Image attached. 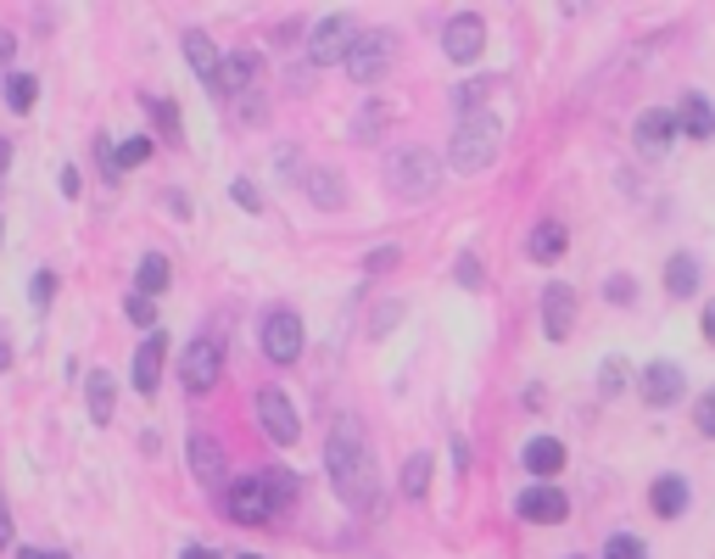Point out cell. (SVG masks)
I'll return each mask as SVG.
<instances>
[{
  "label": "cell",
  "mask_w": 715,
  "mask_h": 559,
  "mask_svg": "<svg viewBox=\"0 0 715 559\" xmlns=\"http://www.w3.org/2000/svg\"><path fill=\"white\" fill-rule=\"evenodd\" d=\"M324 464H330V481H336V498L358 515L374 509V492H380V476H374V453H369V431L358 414H342L330 426V442H324Z\"/></svg>",
  "instance_id": "1"
},
{
  "label": "cell",
  "mask_w": 715,
  "mask_h": 559,
  "mask_svg": "<svg viewBox=\"0 0 715 559\" xmlns=\"http://www.w3.org/2000/svg\"><path fill=\"white\" fill-rule=\"evenodd\" d=\"M503 152V118L498 112H464L458 129H453V146H448V163L458 174H487Z\"/></svg>",
  "instance_id": "2"
},
{
  "label": "cell",
  "mask_w": 715,
  "mask_h": 559,
  "mask_svg": "<svg viewBox=\"0 0 715 559\" xmlns=\"http://www.w3.org/2000/svg\"><path fill=\"white\" fill-rule=\"evenodd\" d=\"M386 179H392V191L403 202H425V197L442 191V163H437V152H425V146H403V152H392Z\"/></svg>",
  "instance_id": "3"
},
{
  "label": "cell",
  "mask_w": 715,
  "mask_h": 559,
  "mask_svg": "<svg viewBox=\"0 0 715 559\" xmlns=\"http://www.w3.org/2000/svg\"><path fill=\"white\" fill-rule=\"evenodd\" d=\"M218 503H224V515H229L235 526H269V521H274V498H269L263 476H241V481H224Z\"/></svg>",
  "instance_id": "4"
},
{
  "label": "cell",
  "mask_w": 715,
  "mask_h": 559,
  "mask_svg": "<svg viewBox=\"0 0 715 559\" xmlns=\"http://www.w3.org/2000/svg\"><path fill=\"white\" fill-rule=\"evenodd\" d=\"M258 342H263L269 364H297V358H302V347H308L302 313H291V308H269V313H263V331H258Z\"/></svg>",
  "instance_id": "5"
},
{
  "label": "cell",
  "mask_w": 715,
  "mask_h": 559,
  "mask_svg": "<svg viewBox=\"0 0 715 559\" xmlns=\"http://www.w3.org/2000/svg\"><path fill=\"white\" fill-rule=\"evenodd\" d=\"M218 376H224V353H218V342L213 336H196L184 353H179V381H184V392L190 397H202V392H213L218 386Z\"/></svg>",
  "instance_id": "6"
},
{
  "label": "cell",
  "mask_w": 715,
  "mask_h": 559,
  "mask_svg": "<svg viewBox=\"0 0 715 559\" xmlns=\"http://www.w3.org/2000/svg\"><path fill=\"white\" fill-rule=\"evenodd\" d=\"M353 39H358V23H353V12L319 17V23H313V39H308V57H313V68H336V62H347Z\"/></svg>",
  "instance_id": "7"
},
{
  "label": "cell",
  "mask_w": 715,
  "mask_h": 559,
  "mask_svg": "<svg viewBox=\"0 0 715 559\" xmlns=\"http://www.w3.org/2000/svg\"><path fill=\"white\" fill-rule=\"evenodd\" d=\"M637 392L648 408H677L688 397V376H682V364L671 358H648L643 364V376H637Z\"/></svg>",
  "instance_id": "8"
},
{
  "label": "cell",
  "mask_w": 715,
  "mask_h": 559,
  "mask_svg": "<svg viewBox=\"0 0 715 559\" xmlns=\"http://www.w3.org/2000/svg\"><path fill=\"white\" fill-rule=\"evenodd\" d=\"M258 419H263V431H269L274 448H297V437H302V414L291 408V397H285L279 386H263V392H258Z\"/></svg>",
  "instance_id": "9"
},
{
  "label": "cell",
  "mask_w": 715,
  "mask_h": 559,
  "mask_svg": "<svg viewBox=\"0 0 715 559\" xmlns=\"http://www.w3.org/2000/svg\"><path fill=\"white\" fill-rule=\"evenodd\" d=\"M442 51H448V62L469 68L475 57L487 51V23L475 17V12H453V17H448V28H442Z\"/></svg>",
  "instance_id": "10"
},
{
  "label": "cell",
  "mask_w": 715,
  "mask_h": 559,
  "mask_svg": "<svg viewBox=\"0 0 715 559\" xmlns=\"http://www.w3.org/2000/svg\"><path fill=\"white\" fill-rule=\"evenodd\" d=\"M392 68V34H358L353 51H347V73L353 84H380Z\"/></svg>",
  "instance_id": "11"
},
{
  "label": "cell",
  "mask_w": 715,
  "mask_h": 559,
  "mask_svg": "<svg viewBox=\"0 0 715 559\" xmlns=\"http://www.w3.org/2000/svg\"><path fill=\"white\" fill-rule=\"evenodd\" d=\"M514 515L526 521V526H564L570 521V498L559 487L537 481V487H526V492L514 498Z\"/></svg>",
  "instance_id": "12"
},
{
  "label": "cell",
  "mask_w": 715,
  "mask_h": 559,
  "mask_svg": "<svg viewBox=\"0 0 715 559\" xmlns=\"http://www.w3.org/2000/svg\"><path fill=\"white\" fill-rule=\"evenodd\" d=\"M570 331H576V292H570L564 280H548L543 286V336L564 342Z\"/></svg>",
  "instance_id": "13"
},
{
  "label": "cell",
  "mask_w": 715,
  "mask_h": 559,
  "mask_svg": "<svg viewBox=\"0 0 715 559\" xmlns=\"http://www.w3.org/2000/svg\"><path fill=\"white\" fill-rule=\"evenodd\" d=\"M190 476H196L207 492H224L229 471H224V448H218V437H207V431L190 437Z\"/></svg>",
  "instance_id": "14"
},
{
  "label": "cell",
  "mask_w": 715,
  "mask_h": 559,
  "mask_svg": "<svg viewBox=\"0 0 715 559\" xmlns=\"http://www.w3.org/2000/svg\"><path fill=\"white\" fill-rule=\"evenodd\" d=\"M163 364H168V336L152 331L146 342H140V353H134V392H140V397H157V386H163Z\"/></svg>",
  "instance_id": "15"
},
{
  "label": "cell",
  "mask_w": 715,
  "mask_h": 559,
  "mask_svg": "<svg viewBox=\"0 0 715 559\" xmlns=\"http://www.w3.org/2000/svg\"><path fill=\"white\" fill-rule=\"evenodd\" d=\"M688 503H693V487H688L682 476L665 471V476L648 481V509H654L659 521H682V515H688Z\"/></svg>",
  "instance_id": "16"
},
{
  "label": "cell",
  "mask_w": 715,
  "mask_h": 559,
  "mask_svg": "<svg viewBox=\"0 0 715 559\" xmlns=\"http://www.w3.org/2000/svg\"><path fill=\"white\" fill-rule=\"evenodd\" d=\"M632 140H637V152H648V157L671 152V140H677V118L665 112V107H648V112H637V123H632Z\"/></svg>",
  "instance_id": "17"
},
{
  "label": "cell",
  "mask_w": 715,
  "mask_h": 559,
  "mask_svg": "<svg viewBox=\"0 0 715 559\" xmlns=\"http://www.w3.org/2000/svg\"><path fill=\"white\" fill-rule=\"evenodd\" d=\"M184 62H190V73H196L207 90H213V96H218V68H224V57H218V45L202 34V28H184Z\"/></svg>",
  "instance_id": "18"
},
{
  "label": "cell",
  "mask_w": 715,
  "mask_h": 559,
  "mask_svg": "<svg viewBox=\"0 0 715 559\" xmlns=\"http://www.w3.org/2000/svg\"><path fill=\"white\" fill-rule=\"evenodd\" d=\"M564 252H570V229H564L559 218L532 224V236H526V258H532V263H559Z\"/></svg>",
  "instance_id": "19"
},
{
  "label": "cell",
  "mask_w": 715,
  "mask_h": 559,
  "mask_svg": "<svg viewBox=\"0 0 715 559\" xmlns=\"http://www.w3.org/2000/svg\"><path fill=\"white\" fill-rule=\"evenodd\" d=\"M84 403H90V419H95V426H112V408H118V381H112V369H90Z\"/></svg>",
  "instance_id": "20"
},
{
  "label": "cell",
  "mask_w": 715,
  "mask_h": 559,
  "mask_svg": "<svg viewBox=\"0 0 715 559\" xmlns=\"http://www.w3.org/2000/svg\"><path fill=\"white\" fill-rule=\"evenodd\" d=\"M302 191H308V202H313L319 213H336V207H347V185H342V174H330V168H308Z\"/></svg>",
  "instance_id": "21"
},
{
  "label": "cell",
  "mask_w": 715,
  "mask_h": 559,
  "mask_svg": "<svg viewBox=\"0 0 715 559\" xmlns=\"http://www.w3.org/2000/svg\"><path fill=\"white\" fill-rule=\"evenodd\" d=\"M671 118H677V134H693V140H715V107H710L704 96H693V90L682 96V107H677Z\"/></svg>",
  "instance_id": "22"
},
{
  "label": "cell",
  "mask_w": 715,
  "mask_h": 559,
  "mask_svg": "<svg viewBox=\"0 0 715 559\" xmlns=\"http://www.w3.org/2000/svg\"><path fill=\"white\" fill-rule=\"evenodd\" d=\"M168 286H174V263H168L163 252H146V258L134 263V292H140V297H152V302H157Z\"/></svg>",
  "instance_id": "23"
},
{
  "label": "cell",
  "mask_w": 715,
  "mask_h": 559,
  "mask_svg": "<svg viewBox=\"0 0 715 559\" xmlns=\"http://www.w3.org/2000/svg\"><path fill=\"white\" fill-rule=\"evenodd\" d=\"M520 459H526V471H532L537 481H543V476H559V471H564V442H559V437H532Z\"/></svg>",
  "instance_id": "24"
},
{
  "label": "cell",
  "mask_w": 715,
  "mask_h": 559,
  "mask_svg": "<svg viewBox=\"0 0 715 559\" xmlns=\"http://www.w3.org/2000/svg\"><path fill=\"white\" fill-rule=\"evenodd\" d=\"M699 292V258L693 252H671V263H665V297L688 302Z\"/></svg>",
  "instance_id": "25"
},
{
  "label": "cell",
  "mask_w": 715,
  "mask_h": 559,
  "mask_svg": "<svg viewBox=\"0 0 715 559\" xmlns=\"http://www.w3.org/2000/svg\"><path fill=\"white\" fill-rule=\"evenodd\" d=\"M252 79H258V57H224V68H218V96H241V90H252Z\"/></svg>",
  "instance_id": "26"
},
{
  "label": "cell",
  "mask_w": 715,
  "mask_h": 559,
  "mask_svg": "<svg viewBox=\"0 0 715 559\" xmlns=\"http://www.w3.org/2000/svg\"><path fill=\"white\" fill-rule=\"evenodd\" d=\"M397 492H403V498H425V492H431V453H408V459H403Z\"/></svg>",
  "instance_id": "27"
},
{
  "label": "cell",
  "mask_w": 715,
  "mask_h": 559,
  "mask_svg": "<svg viewBox=\"0 0 715 559\" xmlns=\"http://www.w3.org/2000/svg\"><path fill=\"white\" fill-rule=\"evenodd\" d=\"M34 102H39V79L34 73H12L7 79V107L12 112H34Z\"/></svg>",
  "instance_id": "28"
},
{
  "label": "cell",
  "mask_w": 715,
  "mask_h": 559,
  "mask_svg": "<svg viewBox=\"0 0 715 559\" xmlns=\"http://www.w3.org/2000/svg\"><path fill=\"white\" fill-rule=\"evenodd\" d=\"M263 487H269V498H274V509H285V503H297V492H302V481L291 476V471H263Z\"/></svg>",
  "instance_id": "29"
},
{
  "label": "cell",
  "mask_w": 715,
  "mask_h": 559,
  "mask_svg": "<svg viewBox=\"0 0 715 559\" xmlns=\"http://www.w3.org/2000/svg\"><path fill=\"white\" fill-rule=\"evenodd\" d=\"M146 157H152V134H134V140H123V146H112V163H118V174L140 168Z\"/></svg>",
  "instance_id": "30"
},
{
  "label": "cell",
  "mask_w": 715,
  "mask_h": 559,
  "mask_svg": "<svg viewBox=\"0 0 715 559\" xmlns=\"http://www.w3.org/2000/svg\"><path fill=\"white\" fill-rule=\"evenodd\" d=\"M604 559H648V548L632 532H615V537H604Z\"/></svg>",
  "instance_id": "31"
},
{
  "label": "cell",
  "mask_w": 715,
  "mask_h": 559,
  "mask_svg": "<svg viewBox=\"0 0 715 559\" xmlns=\"http://www.w3.org/2000/svg\"><path fill=\"white\" fill-rule=\"evenodd\" d=\"M123 313H129V319H134V324H140V331H146V336L157 331V302H152V297H140V292H129V302H123Z\"/></svg>",
  "instance_id": "32"
},
{
  "label": "cell",
  "mask_w": 715,
  "mask_h": 559,
  "mask_svg": "<svg viewBox=\"0 0 715 559\" xmlns=\"http://www.w3.org/2000/svg\"><path fill=\"white\" fill-rule=\"evenodd\" d=\"M374 129H386V107H380V102H364V112L353 118V140H374Z\"/></svg>",
  "instance_id": "33"
},
{
  "label": "cell",
  "mask_w": 715,
  "mask_h": 559,
  "mask_svg": "<svg viewBox=\"0 0 715 559\" xmlns=\"http://www.w3.org/2000/svg\"><path fill=\"white\" fill-rule=\"evenodd\" d=\"M598 392H604V397H621V392H627V364H621V358H604V369H598Z\"/></svg>",
  "instance_id": "34"
},
{
  "label": "cell",
  "mask_w": 715,
  "mask_h": 559,
  "mask_svg": "<svg viewBox=\"0 0 715 559\" xmlns=\"http://www.w3.org/2000/svg\"><path fill=\"white\" fill-rule=\"evenodd\" d=\"M229 202L247 207V213H263V191H258L252 179H235V185H229Z\"/></svg>",
  "instance_id": "35"
},
{
  "label": "cell",
  "mask_w": 715,
  "mask_h": 559,
  "mask_svg": "<svg viewBox=\"0 0 715 559\" xmlns=\"http://www.w3.org/2000/svg\"><path fill=\"white\" fill-rule=\"evenodd\" d=\"M693 426H699V437H710V442H715V386L693 403Z\"/></svg>",
  "instance_id": "36"
},
{
  "label": "cell",
  "mask_w": 715,
  "mask_h": 559,
  "mask_svg": "<svg viewBox=\"0 0 715 559\" xmlns=\"http://www.w3.org/2000/svg\"><path fill=\"white\" fill-rule=\"evenodd\" d=\"M28 297H34V308H51V297H57V274H51V269H39V274H34V286H28Z\"/></svg>",
  "instance_id": "37"
},
{
  "label": "cell",
  "mask_w": 715,
  "mask_h": 559,
  "mask_svg": "<svg viewBox=\"0 0 715 559\" xmlns=\"http://www.w3.org/2000/svg\"><path fill=\"white\" fill-rule=\"evenodd\" d=\"M604 297H609V302H621V308H627V302L637 297V286H632V274H609V280H604Z\"/></svg>",
  "instance_id": "38"
},
{
  "label": "cell",
  "mask_w": 715,
  "mask_h": 559,
  "mask_svg": "<svg viewBox=\"0 0 715 559\" xmlns=\"http://www.w3.org/2000/svg\"><path fill=\"white\" fill-rule=\"evenodd\" d=\"M458 286H469V292H481V286H487V274H481V258H469V252L458 258Z\"/></svg>",
  "instance_id": "39"
},
{
  "label": "cell",
  "mask_w": 715,
  "mask_h": 559,
  "mask_svg": "<svg viewBox=\"0 0 715 559\" xmlns=\"http://www.w3.org/2000/svg\"><path fill=\"white\" fill-rule=\"evenodd\" d=\"M397 313H403V302H380V308H374V319H369V336H386L392 324H397Z\"/></svg>",
  "instance_id": "40"
},
{
  "label": "cell",
  "mask_w": 715,
  "mask_h": 559,
  "mask_svg": "<svg viewBox=\"0 0 715 559\" xmlns=\"http://www.w3.org/2000/svg\"><path fill=\"white\" fill-rule=\"evenodd\" d=\"M95 163H102L107 179H118V163H112V140H95Z\"/></svg>",
  "instance_id": "41"
},
{
  "label": "cell",
  "mask_w": 715,
  "mask_h": 559,
  "mask_svg": "<svg viewBox=\"0 0 715 559\" xmlns=\"http://www.w3.org/2000/svg\"><path fill=\"white\" fill-rule=\"evenodd\" d=\"M392 263H397V247H380V252L364 258V269H374V274H380V269H392Z\"/></svg>",
  "instance_id": "42"
},
{
  "label": "cell",
  "mask_w": 715,
  "mask_h": 559,
  "mask_svg": "<svg viewBox=\"0 0 715 559\" xmlns=\"http://www.w3.org/2000/svg\"><path fill=\"white\" fill-rule=\"evenodd\" d=\"M17 543V532H12V509H7V498H0V548H12Z\"/></svg>",
  "instance_id": "43"
},
{
  "label": "cell",
  "mask_w": 715,
  "mask_h": 559,
  "mask_svg": "<svg viewBox=\"0 0 715 559\" xmlns=\"http://www.w3.org/2000/svg\"><path fill=\"white\" fill-rule=\"evenodd\" d=\"M699 331H704V342L715 347V297L704 302V313H699Z\"/></svg>",
  "instance_id": "44"
},
{
  "label": "cell",
  "mask_w": 715,
  "mask_h": 559,
  "mask_svg": "<svg viewBox=\"0 0 715 559\" xmlns=\"http://www.w3.org/2000/svg\"><path fill=\"white\" fill-rule=\"evenodd\" d=\"M57 185H62V197H79V168H73V163H68V168H62V174H57Z\"/></svg>",
  "instance_id": "45"
},
{
  "label": "cell",
  "mask_w": 715,
  "mask_h": 559,
  "mask_svg": "<svg viewBox=\"0 0 715 559\" xmlns=\"http://www.w3.org/2000/svg\"><path fill=\"white\" fill-rule=\"evenodd\" d=\"M12 51H17V39H12L7 28H0V68H7V62H12Z\"/></svg>",
  "instance_id": "46"
},
{
  "label": "cell",
  "mask_w": 715,
  "mask_h": 559,
  "mask_svg": "<svg viewBox=\"0 0 715 559\" xmlns=\"http://www.w3.org/2000/svg\"><path fill=\"white\" fill-rule=\"evenodd\" d=\"M17 559H68V554H51V548H17Z\"/></svg>",
  "instance_id": "47"
},
{
  "label": "cell",
  "mask_w": 715,
  "mask_h": 559,
  "mask_svg": "<svg viewBox=\"0 0 715 559\" xmlns=\"http://www.w3.org/2000/svg\"><path fill=\"white\" fill-rule=\"evenodd\" d=\"M179 559H224V554H218V548H184Z\"/></svg>",
  "instance_id": "48"
},
{
  "label": "cell",
  "mask_w": 715,
  "mask_h": 559,
  "mask_svg": "<svg viewBox=\"0 0 715 559\" xmlns=\"http://www.w3.org/2000/svg\"><path fill=\"white\" fill-rule=\"evenodd\" d=\"M7 163H12V140L0 134V174H7Z\"/></svg>",
  "instance_id": "49"
},
{
  "label": "cell",
  "mask_w": 715,
  "mask_h": 559,
  "mask_svg": "<svg viewBox=\"0 0 715 559\" xmlns=\"http://www.w3.org/2000/svg\"><path fill=\"white\" fill-rule=\"evenodd\" d=\"M7 369H12V347H7V342H0V376H7Z\"/></svg>",
  "instance_id": "50"
},
{
  "label": "cell",
  "mask_w": 715,
  "mask_h": 559,
  "mask_svg": "<svg viewBox=\"0 0 715 559\" xmlns=\"http://www.w3.org/2000/svg\"><path fill=\"white\" fill-rule=\"evenodd\" d=\"M235 559H263V554H235Z\"/></svg>",
  "instance_id": "51"
},
{
  "label": "cell",
  "mask_w": 715,
  "mask_h": 559,
  "mask_svg": "<svg viewBox=\"0 0 715 559\" xmlns=\"http://www.w3.org/2000/svg\"><path fill=\"white\" fill-rule=\"evenodd\" d=\"M570 559H582V554H570Z\"/></svg>",
  "instance_id": "52"
}]
</instances>
